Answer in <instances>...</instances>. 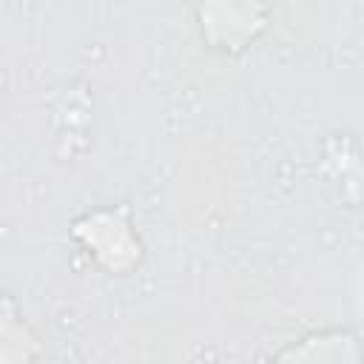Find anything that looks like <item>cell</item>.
<instances>
[{"label": "cell", "instance_id": "obj_2", "mask_svg": "<svg viewBox=\"0 0 364 364\" xmlns=\"http://www.w3.org/2000/svg\"><path fill=\"white\" fill-rule=\"evenodd\" d=\"M193 6L205 46L219 54H242L270 17V0H193Z\"/></svg>", "mask_w": 364, "mask_h": 364}, {"label": "cell", "instance_id": "obj_1", "mask_svg": "<svg viewBox=\"0 0 364 364\" xmlns=\"http://www.w3.org/2000/svg\"><path fill=\"white\" fill-rule=\"evenodd\" d=\"M71 233L85 247V253L108 273H131L142 259V242L134 233L131 210L125 205L100 208L80 216Z\"/></svg>", "mask_w": 364, "mask_h": 364}, {"label": "cell", "instance_id": "obj_3", "mask_svg": "<svg viewBox=\"0 0 364 364\" xmlns=\"http://www.w3.org/2000/svg\"><path fill=\"white\" fill-rule=\"evenodd\" d=\"M279 358H304V361H358V338L347 330H321L299 341V347L282 350Z\"/></svg>", "mask_w": 364, "mask_h": 364}]
</instances>
